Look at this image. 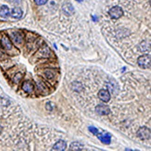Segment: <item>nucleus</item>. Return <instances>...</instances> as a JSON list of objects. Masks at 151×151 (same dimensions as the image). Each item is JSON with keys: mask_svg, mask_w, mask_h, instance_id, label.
Segmentation results:
<instances>
[{"mask_svg": "<svg viewBox=\"0 0 151 151\" xmlns=\"http://www.w3.org/2000/svg\"><path fill=\"white\" fill-rule=\"evenodd\" d=\"M138 65L142 69H148L151 67V56L148 54L139 56L138 59Z\"/></svg>", "mask_w": 151, "mask_h": 151, "instance_id": "f257e3e1", "label": "nucleus"}, {"mask_svg": "<svg viewBox=\"0 0 151 151\" xmlns=\"http://www.w3.org/2000/svg\"><path fill=\"white\" fill-rule=\"evenodd\" d=\"M137 135L141 140H148L151 138V131L146 127H140L137 132Z\"/></svg>", "mask_w": 151, "mask_h": 151, "instance_id": "f03ea898", "label": "nucleus"}, {"mask_svg": "<svg viewBox=\"0 0 151 151\" xmlns=\"http://www.w3.org/2000/svg\"><path fill=\"white\" fill-rule=\"evenodd\" d=\"M111 17L113 19H118L123 14V11L121 7L116 6L110 9L109 12Z\"/></svg>", "mask_w": 151, "mask_h": 151, "instance_id": "7ed1b4c3", "label": "nucleus"}, {"mask_svg": "<svg viewBox=\"0 0 151 151\" xmlns=\"http://www.w3.org/2000/svg\"><path fill=\"white\" fill-rule=\"evenodd\" d=\"M95 111L100 115H107L111 112L109 106L103 104H99L95 107Z\"/></svg>", "mask_w": 151, "mask_h": 151, "instance_id": "20e7f679", "label": "nucleus"}, {"mask_svg": "<svg viewBox=\"0 0 151 151\" xmlns=\"http://www.w3.org/2000/svg\"><path fill=\"white\" fill-rule=\"evenodd\" d=\"M98 97L100 100L106 103L109 102L111 99L109 91L104 89H102L99 91L98 93Z\"/></svg>", "mask_w": 151, "mask_h": 151, "instance_id": "39448f33", "label": "nucleus"}, {"mask_svg": "<svg viewBox=\"0 0 151 151\" xmlns=\"http://www.w3.org/2000/svg\"><path fill=\"white\" fill-rule=\"evenodd\" d=\"M97 137L100 141L106 145H109L111 142V135L109 133L106 134H98L96 135Z\"/></svg>", "mask_w": 151, "mask_h": 151, "instance_id": "423d86ee", "label": "nucleus"}, {"mask_svg": "<svg viewBox=\"0 0 151 151\" xmlns=\"http://www.w3.org/2000/svg\"><path fill=\"white\" fill-rule=\"evenodd\" d=\"M67 147V143L63 140H60L57 141L54 145L52 150V151H64Z\"/></svg>", "mask_w": 151, "mask_h": 151, "instance_id": "0eeeda50", "label": "nucleus"}, {"mask_svg": "<svg viewBox=\"0 0 151 151\" xmlns=\"http://www.w3.org/2000/svg\"><path fill=\"white\" fill-rule=\"evenodd\" d=\"M2 47L7 50H10L12 48V44L9 39L6 35H4L1 40Z\"/></svg>", "mask_w": 151, "mask_h": 151, "instance_id": "6e6552de", "label": "nucleus"}, {"mask_svg": "<svg viewBox=\"0 0 151 151\" xmlns=\"http://www.w3.org/2000/svg\"><path fill=\"white\" fill-rule=\"evenodd\" d=\"M11 37L14 42L17 44H20L23 40L22 34L19 32H14L11 34Z\"/></svg>", "mask_w": 151, "mask_h": 151, "instance_id": "1a4fd4ad", "label": "nucleus"}, {"mask_svg": "<svg viewBox=\"0 0 151 151\" xmlns=\"http://www.w3.org/2000/svg\"><path fill=\"white\" fill-rule=\"evenodd\" d=\"M22 88L26 93H31L34 90V86L32 82L29 81H26L23 82L22 85Z\"/></svg>", "mask_w": 151, "mask_h": 151, "instance_id": "9d476101", "label": "nucleus"}, {"mask_svg": "<svg viewBox=\"0 0 151 151\" xmlns=\"http://www.w3.org/2000/svg\"><path fill=\"white\" fill-rule=\"evenodd\" d=\"M23 12L22 10L18 7H15L12 9L11 12V17L15 19H20L22 17Z\"/></svg>", "mask_w": 151, "mask_h": 151, "instance_id": "9b49d317", "label": "nucleus"}, {"mask_svg": "<svg viewBox=\"0 0 151 151\" xmlns=\"http://www.w3.org/2000/svg\"><path fill=\"white\" fill-rule=\"evenodd\" d=\"M10 15L9 7L6 5H2L0 8V16L2 17H8Z\"/></svg>", "mask_w": 151, "mask_h": 151, "instance_id": "f8f14e48", "label": "nucleus"}, {"mask_svg": "<svg viewBox=\"0 0 151 151\" xmlns=\"http://www.w3.org/2000/svg\"><path fill=\"white\" fill-rule=\"evenodd\" d=\"M83 148V146L80 143L75 142L70 145L69 150L71 151H81Z\"/></svg>", "mask_w": 151, "mask_h": 151, "instance_id": "ddd939ff", "label": "nucleus"}, {"mask_svg": "<svg viewBox=\"0 0 151 151\" xmlns=\"http://www.w3.org/2000/svg\"><path fill=\"white\" fill-rule=\"evenodd\" d=\"M63 9L65 13L68 14H71L73 11V8L70 4H67L64 6Z\"/></svg>", "mask_w": 151, "mask_h": 151, "instance_id": "4468645a", "label": "nucleus"}, {"mask_svg": "<svg viewBox=\"0 0 151 151\" xmlns=\"http://www.w3.org/2000/svg\"><path fill=\"white\" fill-rule=\"evenodd\" d=\"M22 74L21 73H17L13 78V81L15 83H18L22 78Z\"/></svg>", "mask_w": 151, "mask_h": 151, "instance_id": "2eb2a0df", "label": "nucleus"}, {"mask_svg": "<svg viewBox=\"0 0 151 151\" xmlns=\"http://www.w3.org/2000/svg\"><path fill=\"white\" fill-rule=\"evenodd\" d=\"M88 130L91 133H92L93 135H96L99 133L98 129L94 127H93V126L89 127Z\"/></svg>", "mask_w": 151, "mask_h": 151, "instance_id": "dca6fc26", "label": "nucleus"}, {"mask_svg": "<svg viewBox=\"0 0 151 151\" xmlns=\"http://www.w3.org/2000/svg\"><path fill=\"white\" fill-rule=\"evenodd\" d=\"M35 4L37 5H43L47 3V0H34Z\"/></svg>", "mask_w": 151, "mask_h": 151, "instance_id": "f3484780", "label": "nucleus"}, {"mask_svg": "<svg viewBox=\"0 0 151 151\" xmlns=\"http://www.w3.org/2000/svg\"><path fill=\"white\" fill-rule=\"evenodd\" d=\"M45 74H46V77L48 79H52V78H53V76H54L53 73L50 71L46 72L45 73Z\"/></svg>", "mask_w": 151, "mask_h": 151, "instance_id": "a211bd4d", "label": "nucleus"}, {"mask_svg": "<svg viewBox=\"0 0 151 151\" xmlns=\"http://www.w3.org/2000/svg\"><path fill=\"white\" fill-rule=\"evenodd\" d=\"M76 1L78 2H81V1H83V0H76Z\"/></svg>", "mask_w": 151, "mask_h": 151, "instance_id": "6ab92c4d", "label": "nucleus"}]
</instances>
